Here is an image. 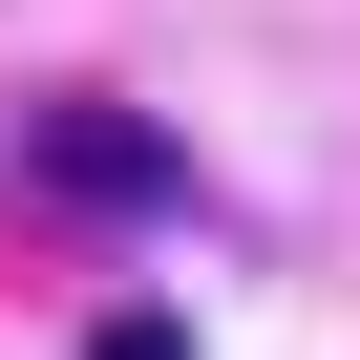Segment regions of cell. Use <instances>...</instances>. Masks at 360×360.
<instances>
[{
	"mask_svg": "<svg viewBox=\"0 0 360 360\" xmlns=\"http://www.w3.org/2000/svg\"><path fill=\"white\" fill-rule=\"evenodd\" d=\"M22 169H43V191H85V212H169V127H127V106H43Z\"/></svg>",
	"mask_w": 360,
	"mask_h": 360,
	"instance_id": "6da1fadb",
	"label": "cell"
},
{
	"mask_svg": "<svg viewBox=\"0 0 360 360\" xmlns=\"http://www.w3.org/2000/svg\"><path fill=\"white\" fill-rule=\"evenodd\" d=\"M85 360H191V339H169V318H106V339H85Z\"/></svg>",
	"mask_w": 360,
	"mask_h": 360,
	"instance_id": "7a4b0ae2",
	"label": "cell"
}]
</instances>
